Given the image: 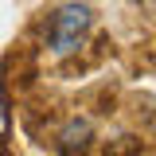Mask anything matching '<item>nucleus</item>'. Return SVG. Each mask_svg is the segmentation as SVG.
Segmentation results:
<instances>
[{"label":"nucleus","instance_id":"obj_1","mask_svg":"<svg viewBox=\"0 0 156 156\" xmlns=\"http://www.w3.org/2000/svg\"><path fill=\"white\" fill-rule=\"evenodd\" d=\"M90 27H94V8L90 4H78V0L62 4L55 16L47 20V51L55 58L74 55L78 47L86 43V31Z\"/></svg>","mask_w":156,"mask_h":156},{"label":"nucleus","instance_id":"obj_3","mask_svg":"<svg viewBox=\"0 0 156 156\" xmlns=\"http://www.w3.org/2000/svg\"><path fill=\"white\" fill-rule=\"evenodd\" d=\"M105 156H140V144H136L133 136H117L113 144L105 148Z\"/></svg>","mask_w":156,"mask_h":156},{"label":"nucleus","instance_id":"obj_2","mask_svg":"<svg viewBox=\"0 0 156 156\" xmlns=\"http://www.w3.org/2000/svg\"><path fill=\"white\" fill-rule=\"evenodd\" d=\"M90 140H94V125H90L86 117H74V121H66L62 133H58V152L62 156H82L90 148Z\"/></svg>","mask_w":156,"mask_h":156},{"label":"nucleus","instance_id":"obj_4","mask_svg":"<svg viewBox=\"0 0 156 156\" xmlns=\"http://www.w3.org/2000/svg\"><path fill=\"white\" fill-rule=\"evenodd\" d=\"M0 156H8V152H4V148H0Z\"/></svg>","mask_w":156,"mask_h":156}]
</instances>
